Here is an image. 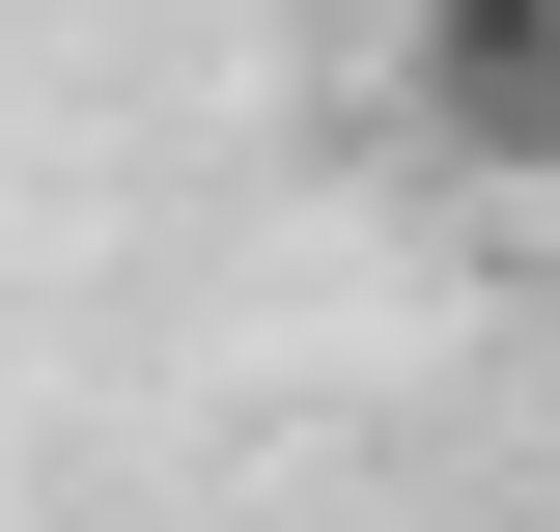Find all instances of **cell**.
I'll use <instances>...</instances> for the list:
<instances>
[{"mask_svg":"<svg viewBox=\"0 0 560 532\" xmlns=\"http://www.w3.org/2000/svg\"><path fill=\"white\" fill-rule=\"evenodd\" d=\"M393 113L448 169H560V0H393Z\"/></svg>","mask_w":560,"mask_h":532,"instance_id":"obj_1","label":"cell"}]
</instances>
